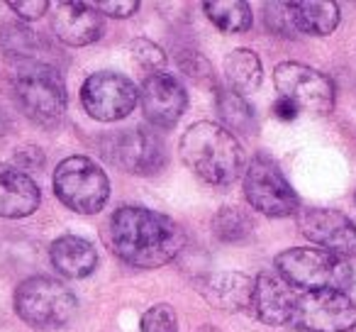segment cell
Masks as SVG:
<instances>
[{
  "mask_svg": "<svg viewBox=\"0 0 356 332\" xmlns=\"http://www.w3.org/2000/svg\"><path fill=\"white\" fill-rule=\"evenodd\" d=\"M103 237L115 257L137 269L163 267L186 247V232L176 220L139 205L115 210Z\"/></svg>",
  "mask_w": 356,
  "mask_h": 332,
  "instance_id": "cell-1",
  "label": "cell"
},
{
  "mask_svg": "<svg viewBox=\"0 0 356 332\" xmlns=\"http://www.w3.org/2000/svg\"><path fill=\"white\" fill-rule=\"evenodd\" d=\"M178 152L198 179L213 186H229L244 169V154L237 137L210 120L191 125L178 142Z\"/></svg>",
  "mask_w": 356,
  "mask_h": 332,
  "instance_id": "cell-2",
  "label": "cell"
},
{
  "mask_svg": "<svg viewBox=\"0 0 356 332\" xmlns=\"http://www.w3.org/2000/svg\"><path fill=\"white\" fill-rule=\"evenodd\" d=\"M276 269L283 281L302 291H320V288L346 291L354 283V269L346 264V259L317 247L286 249L276 257Z\"/></svg>",
  "mask_w": 356,
  "mask_h": 332,
  "instance_id": "cell-3",
  "label": "cell"
},
{
  "mask_svg": "<svg viewBox=\"0 0 356 332\" xmlns=\"http://www.w3.org/2000/svg\"><path fill=\"white\" fill-rule=\"evenodd\" d=\"M54 193L66 208L95 215L110 198V179L88 157H69L54 171Z\"/></svg>",
  "mask_w": 356,
  "mask_h": 332,
  "instance_id": "cell-4",
  "label": "cell"
},
{
  "mask_svg": "<svg viewBox=\"0 0 356 332\" xmlns=\"http://www.w3.org/2000/svg\"><path fill=\"white\" fill-rule=\"evenodd\" d=\"M15 310L32 327H61L74 317L76 296L56 278L32 276L17 286Z\"/></svg>",
  "mask_w": 356,
  "mask_h": 332,
  "instance_id": "cell-5",
  "label": "cell"
},
{
  "mask_svg": "<svg viewBox=\"0 0 356 332\" xmlns=\"http://www.w3.org/2000/svg\"><path fill=\"white\" fill-rule=\"evenodd\" d=\"M15 98L22 113L42 127H54L66 110L64 81L47 64H30L17 74Z\"/></svg>",
  "mask_w": 356,
  "mask_h": 332,
  "instance_id": "cell-6",
  "label": "cell"
},
{
  "mask_svg": "<svg viewBox=\"0 0 356 332\" xmlns=\"http://www.w3.org/2000/svg\"><path fill=\"white\" fill-rule=\"evenodd\" d=\"M244 196L266 218H291L300 213V198L271 157L257 154L244 171Z\"/></svg>",
  "mask_w": 356,
  "mask_h": 332,
  "instance_id": "cell-7",
  "label": "cell"
},
{
  "mask_svg": "<svg viewBox=\"0 0 356 332\" xmlns=\"http://www.w3.org/2000/svg\"><path fill=\"white\" fill-rule=\"evenodd\" d=\"M291 322L305 332H346L356 325V306L344 291H305L298 296Z\"/></svg>",
  "mask_w": 356,
  "mask_h": 332,
  "instance_id": "cell-8",
  "label": "cell"
},
{
  "mask_svg": "<svg viewBox=\"0 0 356 332\" xmlns=\"http://www.w3.org/2000/svg\"><path fill=\"white\" fill-rule=\"evenodd\" d=\"M276 88L281 90V98L298 105V110H310V113H330L334 108L337 90L330 76L298 61H283L273 71Z\"/></svg>",
  "mask_w": 356,
  "mask_h": 332,
  "instance_id": "cell-9",
  "label": "cell"
},
{
  "mask_svg": "<svg viewBox=\"0 0 356 332\" xmlns=\"http://www.w3.org/2000/svg\"><path fill=\"white\" fill-rule=\"evenodd\" d=\"M139 100V90L122 74L98 71L81 86V103L86 113L100 122H118L127 118Z\"/></svg>",
  "mask_w": 356,
  "mask_h": 332,
  "instance_id": "cell-10",
  "label": "cell"
},
{
  "mask_svg": "<svg viewBox=\"0 0 356 332\" xmlns=\"http://www.w3.org/2000/svg\"><path fill=\"white\" fill-rule=\"evenodd\" d=\"M105 157L120 166V169L129 171V174L147 176L156 174L166 164V147L163 139L159 137L154 129L132 127L127 132L113 134L105 142Z\"/></svg>",
  "mask_w": 356,
  "mask_h": 332,
  "instance_id": "cell-11",
  "label": "cell"
},
{
  "mask_svg": "<svg viewBox=\"0 0 356 332\" xmlns=\"http://www.w3.org/2000/svg\"><path fill=\"white\" fill-rule=\"evenodd\" d=\"M298 228L317 249L334 257H354L356 254V225L344 213L332 208H302L298 213Z\"/></svg>",
  "mask_w": 356,
  "mask_h": 332,
  "instance_id": "cell-12",
  "label": "cell"
},
{
  "mask_svg": "<svg viewBox=\"0 0 356 332\" xmlns=\"http://www.w3.org/2000/svg\"><path fill=\"white\" fill-rule=\"evenodd\" d=\"M139 103H142L144 118L154 127L171 129L186 113L188 95H186L184 86L178 84L176 76L159 71V74L144 76L142 88H139Z\"/></svg>",
  "mask_w": 356,
  "mask_h": 332,
  "instance_id": "cell-13",
  "label": "cell"
},
{
  "mask_svg": "<svg viewBox=\"0 0 356 332\" xmlns=\"http://www.w3.org/2000/svg\"><path fill=\"white\" fill-rule=\"evenodd\" d=\"M298 293L291 283H286L281 276L273 274H259L254 278L252 308L257 317L266 325H286L293 320Z\"/></svg>",
  "mask_w": 356,
  "mask_h": 332,
  "instance_id": "cell-14",
  "label": "cell"
},
{
  "mask_svg": "<svg viewBox=\"0 0 356 332\" xmlns=\"http://www.w3.org/2000/svg\"><path fill=\"white\" fill-rule=\"evenodd\" d=\"M54 32L64 45L86 47L103 37V15L90 3H61L54 13Z\"/></svg>",
  "mask_w": 356,
  "mask_h": 332,
  "instance_id": "cell-15",
  "label": "cell"
},
{
  "mask_svg": "<svg viewBox=\"0 0 356 332\" xmlns=\"http://www.w3.org/2000/svg\"><path fill=\"white\" fill-rule=\"evenodd\" d=\"M198 293L210 303L213 308L225 313H239L252 306L254 281L247 274L237 271H218L195 281Z\"/></svg>",
  "mask_w": 356,
  "mask_h": 332,
  "instance_id": "cell-16",
  "label": "cell"
},
{
  "mask_svg": "<svg viewBox=\"0 0 356 332\" xmlns=\"http://www.w3.org/2000/svg\"><path fill=\"white\" fill-rule=\"evenodd\" d=\"M40 189L25 171L0 164V218H27L40 208Z\"/></svg>",
  "mask_w": 356,
  "mask_h": 332,
  "instance_id": "cell-17",
  "label": "cell"
},
{
  "mask_svg": "<svg viewBox=\"0 0 356 332\" xmlns=\"http://www.w3.org/2000/svg\"><path fill=\"white\" fill-rule=\"evenodd\" d=\"M49 259L56 267V271L69 278H86L98 267V252L95 247L83 237L76 235H64L54 239L49 249Z\"/></svg>",
  "mask_w": 356,
  "mask_h": 332,
  "instance_id": "cell-18",
  "label": "cell"
},
{
  "mask_svg": "<svg viewBox=\"0 0 356 332\" xmlns=\"http://www.w3.org/2000/svg\"><path fill=\"white\" fill-rule=\"evenodd\" d=\"M291 22L296 32L305 35L327 37L339 25V6L332 0H302V3H288Z\"/></svg>",
  "mask_w": 356,
  "mask_h": 332,
  "instance_id": "cell-19",
  "label": "cell"
},
{
  "mask_svg": "<svg viewBox=\"0 0 356 332\" xmlns=\"http://www.w3.org/2000/svg\"><path fill=\"white\" fill-rule=\"evenodd\" d=\"M225 76H227L234 93H252L261 86L264 79L261 59L247 47H239V49L229 52L227 59H225Z\"/></svg>",
  "mask_w": 356,
  "mask_h": 332,
  "instance_id": "cell-20",
  "label": "cell"
},
{
  "mask_svg": "<svg viewBox=\"0 0 356 332\" xmlns=\"http://www.w3.org/2000/svg\"><path fill=\"white\" fill-rule=\"evenodd\" d=\"M203 8L210 22L229 35L247 32L252 27V8L244 0H208Z\"/></svg>",
  "mask_w": 356,
  "mask_h": 332,
  "instance_id": "cell-21",
  "label": "cell"
},
{
  "mask_svg": "<svg viewBox=\"0 0 356 332\" xmlns=\"http://www.w3.org/2000/svg\"><path fill=\"white\" fill-rule=\"evenodd\" d=\"M218 113L225 122V129H234V132L252 134L257 129V118H254L252 105L244 100V95L234 93L232 88H220L218 95Z\"/></svg>",
  "mask_w": 356,
  "mask_h": 332,
  "instance_id": "cell-22",
  "label": "cell"
},
{
  "mask_svg": "<svg viewBox=\"0 0 356 332\" xmlns=\"http://www.w3.org/2000/svg\"><path fill=\"white\" fill-rule=\"evenodd\" d=\"M254 223L242 208H234V205H227V208H220L213 218V232L218 239L222 242H242L252 235Z\"/></svg>",
  "mask_w": 356,
  "mask_h": 332,
  "instance_id": "cell-23",
  "label": "cell"
},
{
  "mask_svg": "<svg viewBox=\"0 0 356 332\" xmlns=\"http://www.w3.org/2000/svg\"><path fill=\"white\" fill-rule=\"evenodd\" d=\"M129 54H132L134 66L142 69L147 76L159 74L166 66V54H163L161 47L154 45L152 40H144V37H139V40H134L129 45Z\"/></svg>",
  "mask_w": 356,
  "mask_h": 332,
  "instance_id": "cell-24",
  "label": "cell"
},
{
  "mask_svg": "<svg viewBox=\"0 0 356 332\" xmlns=\"http://www.w3.org/2000/svg\"><path fill=\"white\" fill-rule=\"evenodd\" d=\"M142 332H178V317L168 303H156L142 315L139 322Z\"/></svg>",
  "mask_w": 356,
  "mask_h": 332,
  "instance_id": "cell-25",
  "label": "cell"
},
{
  "mask_svg": "<svg viewBox=\"0 0 356 332\" xmlns=\"http://www.w3.org/2000/svg\"><path fill=\"white\" fill-rule=\"evenodd\" d=\"M266 25L276 35H288L293 32L291 13H288V3H268L266 6Z\"/></svg>",
  "mask_w": 356,
  "mask_h": 332,
  "instance_id": "cell-26",
  "label": "cell"
},
{
  "mask_svg": "<svg viewBox=\"0 0 356 332\" xmlns=\"http://www.w3.org/2000/svg\"><path fill=\"white\" fill-rule=\"evenodd\" d=\"M93 8L100 13V15L129 17L132 13H137L139 3H137V0H100V3H95Z\"/></svg>",
  "mask_w": 356,
  "mask_h": 332,
  "instance_id": "cell-27",
  "label": "cell"
},
{
  "mask_svg": "<svg viewBox=\"0 0 356 332\" xmlns=\"http://www.w3.org/2000/svg\"><path fill=\"white\" fill-rule=\"evenodd\" d=\"M10 6V10L17 13V17H22V20H37V17H42L47 10H49V3L47 0H10L8 3Z\"/></svg>",
  "mask_w": 356,
  "mask_h": 332,
  "instance_id": "cell-28",
  "label": "cell"
},
{
  "mask_svg": "<svg viewBox=\"0 0 356 332\" xmlns=\"http://www.w3.org/2000/svg\"><path fill=\"white\" fill-rule=\"evenodd\" d=\"M17 161H22L25 166H30V169H37V166L44 164V157H42V152L37 147H27L25 152L17 157Z\"/></svg>",
  "mask_w": 356,
  "mask_h": 332,
  "instance_id": "cell-29",
  "label": "cell"
},
{
  "mask_svg": "<svg viewBox=\"0 0 356 332\" xmlns=\"http://www.w3.org/2000/svg\"><path fill=\"white\" fill-rule=\"evenodd\" d=\"M273 110H276V118H281V120H296L298 118V105H293L291 100H286V98H281L276 105H273Z\"/></svg>",
  "mask_w": 356,
  "mask_h": 332,
  "instance_id": "cell-30",
  "label": "cell"
},
{
  "mask_svg": "<svg viewBox=\"0 0 356 332\" xmlns=\"http://www.w3.org/2000/svg\"><path fill=\"white\" fill-rule=\"evenodd\" d=\"M195 332H222V330H218L215 325H203L200 330H195Z\"/></svg>",
  "mask_w": 356,
  "mask_h": 332,
  "instance_id": "cell-31",
  "label": "cell"
},
{
  "mask_svg": "<svg viewBox=\"0 0 356 332\" xmlns=\"http://www.w3.org/2000/svg\"><path fill=\"white\" fill-rule=\"evenodd\" d=\"M346 332H356V325H354V327H351V330H346Z\"/></svg>",
  "mask_w": 356,
  "mask_h": 332,
  "instance_id": "cell-32",
  "label": "cell"
}]
</instances>
